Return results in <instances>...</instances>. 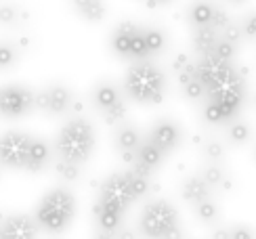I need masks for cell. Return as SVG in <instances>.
I'll list each match as a JSON object with an SVG mask.
<instances>
[{
  "label": "cell",
  "mask_w": 256,
  "mask_h": 239,
  "mask_svg": "<svg viewBox=\"0 0 256 239\" xmlns=\"http://www.w3.org/2000/svg\"><path fill=\"white\" fill-rule=\"evenodd\" d=\"M124 92L128 99L141 105H158L168 92L164 72L152 61H138L128 70L124 78Z\"/></svg>",
  "instance_id": "6da1fadb"
},
{
  "label": "cell",
  "mask_w": 256,
  "mask_h": 239,
  "mask_svg": "<svg viewBox=\"0 0 256 239\" xmlns=\"http://www.w3.org/2000/svg\"><path fill=\"white\" fill-rule=\"evenodd\" d=\"M94 149V128L84 116H74L70 122L59 130L55 140V151L59 160L82 166L88 162Z\"/></svg>",
  "instance_id": "7a4b0ae2"
},
{
  "label": "cell",
  "mask_w": 256,
  "mask_h": 239,
  "mask_svg": "<svg viewBox=\"0 0 256 239\" xmlns=\"http://www.w3.org/2000/svg\"><path fill=\"white\" fill-rule=\"evenodd\" d=\"M138 231L145 239H185L176 208L162 198L145 204L138 218Z\"/></svg>",
  "instance_id": "3957f363"
},
{
  "label": "cell",
  "mask_w": 256,
  "mask_h": 239,
  "mask_svg": "<svg viewBox=\"0 0 256 239\" xmlns=\"http://www.w3.org/2000/svg\"><path fill=\"white\" fill-rule=\"evenodd\" d=\"M74 214H76L74 193L66 187H57L40 200L34 212V222L38 224V229H44L48 233H63L74 220Z\"/></svg>",
  "instance_id": "277c9868"
},
{
  "label": "cell",
  "mask_w": 256,
  "mask_h": 239,
  "mask_svg": "<svg viewBox=\"0 0 256 239\" xmlns=\"http://www.w3.org/2000/svg\"><path fill=\"white\" fill-rule=\"evenodd\" d=\"M132 202L134 200L130 193V182H128V172H114L101 182L97 204L124 214Z\"/></svg>",
  "instance_id": "5b68a950"
},
{
  "label": "cell",
  "mask_w": 256,
  "mask_h": 239,
  "mask_svg": "<svg viewBox=\"0 0 256 239\" xmlns=\"http://www.w3.org/2000/svg\"><path fill=\"white\" fill-rule=\"evenodd\" d=\"M34 110V90L24 84L0 86V118L19 120Z\"/></svg>",
  "instance_id": "8992f818"
},
{
  "label": "cell",
  "mask_w": 256,
  "mask_h": 239,
  "mask_svg": "<svg viewBox=\"0 0 256 239\" xmlns=\"http://www.w3.org/2000/svg\"><path fill=\"white\" fill-rule=\"evenodd\" d=\"M32 138L28 132L8 130L0 136V164L10 170H26Z\"/></svg>",
  "instance_id": "52a82bcc"
},
{
  "label": "cell",
  "mask_w": 256,
  "mask_h": 239,
  "mask_svg": "<svg viewBox=\"0 0 256 239\" xmlns=\"http://www.w3.org/2000/svg\"><path fill=\"white\" fill-rule=\"evenodd\" d=\"M183 128H180L172 118H160L158 122L152 126L147 134V140L154 147H158L164 156L174 154V151L183 143Z\"/></svg>",
  "instance_id": "ba28073f"
},
{
  "label": "cell",
  "mask_w": 256,
  "mask_h": 239,
  "mask_svg": "<svg viewBox=\"0 0 256 239\" xmlns=\"http://www.w3.org/2000/svg\"><path fill=\"white\" fill-rule=\"evenodd\" d=\"M38 224L28 214L0 216V239H36Z\"/></svg>",
  "instance_id": "9c48e42d"
},
{
  "label": "cell",
  "mask_w": 256,
  "mask_h": 239,
  "mask_svg": "<svg viewBox=\"0 0 256 239\" xmlns=\"http://www.w3.org/2000/svg\"><path fill=\"white\" fill-rule=\"evenodd\" d=\"M231 72H233V65L222 63L212 55L200 57V61H196V82L204 86V90L222 82Z\"/></svg>",
  "instance_id": "30bf717a"
},
{
  "label": "cell",
  "mask_w": 256,
  "mask_h": 239,
  "mask_svg": "<svg viewBox=\"0 0 256 239\" xmlns=\"http://www.w3.org/2000/svg\"><path fill=\"white\" fill-rule=\"evenodd\" d=\"M46 94H48V116H63L72 110L74 103V94L66 84H50L46 86Z\"/></svg>",
  "instance_id": "8fae6325"
},
{
  "label": "cell",
  "mask_w": 256,
  "mask_h": 239,
  "mask_svg": "<svg viewBox=\"0 0 256 239\" xmlns=\"http://www.w3.org/2000/svg\"><path fill=\"white\" fill-rule=\"evenodd\" d=\"M212 189L206 187V182L202 180L198 174L194 176H187L183 182H180V198H183L189 206H196L204 200H210L212 198Z\"/></svg>",
  "instance_id": "7c38bea8"
},
{
  "label": "cell",
  "mask_w": 256,
  "mask_h": 239,
  "mask_svg": "<svg viewBox=\"0 0 256 239\" xmlns=\"http://www.w3.org/2000/svg\"><path fill=\"white\" fill-rule=\"evenodd\" d=\"M90 101L94 105V110L103 114V112H108L110 107H114L118 101H122V94L118 90V86H114L112 82H99L92 88Z\"/></svg>",
  "instance_id": "4fadbf2b"
},
{
  "label": "cell",
  "mask_w": 256,
  "mask_h": 239,
  "mask_svg": "<svg viewBox=\"0 0 256 239\" xmlns=\"http://www.w3.org/2000/svg\"><path fill=\"white\" fill-rule=\"evenodd\" d=\"M52 158V151L48 147L46 140H42L38 136L32 138L30 145V154H28V162H26V170L30 172H40L48 166V162Z\"/></svg>",
  "instance_id": "5bb4252c"
},
{
  "label": "cell",
  "mask_w": 256,
  "mask_h": 239,
  "mask_svg": "<svg viewBox=\"0 0 256 239\" xmlns=\"http://www.w3.org/2000/svg\"><path fill=\"white\" fill-rule=\"evenodd\" d=\"M141 132L138 128L132 124L122 122L114 132V145L118 149V154H124V151H136V147L141 145Z\"/></svg>",
  "instance_id": "9a60e30c"
},
{
  "label": "cell",
  "mask_w": 256,
  "mask_h": 239,
  "mask_svg": "<svg viewBox=\"0 0 256 239\" xmlns=\"http://www.w3.org/2000/svg\"><path fill=\"white\" fill-rule=\"evenodd\" d=\"M122 216L124 214L116 212L112 208H105V206H101V204H94V218H97V224H99L101 233L114 235L122 226Z\"/></svg>",
  "instance_id": "2e32d148"
},
{
  "label": "cell",
  "mask_w": 256,
  "mask_h": 239,
  "mask_svg": "<svg viewBox=\"0 0 256 239\" xmlns=\"http://www.w3.org/2000/svg\"><path fill=\"white\" fill-rule=\"evenodd\" d=\"M218 40V32L212 30V28H202V30H194V34H191V44H194V50L196 55L200 57H206L212 52Z\"/></svg>",
  "instance_id": "e0dca14e"
},
{
  "label": "cell",
  "mask_w": 256,
  "mask_h": 239,
  "mask_svg": "<svg viewBox=\"0 0 256 239\" xmlns=\"http://www.w3.org/2000/svg\"><path fill=\"white\" fill-rule=\"evenodd\" d=\"M72 8L76 10L80 19L90 21V24L103 21L105 13H108V6L103 2H97V0H76V2L72 4Z\"/></svg>",
  "instance_id": "ac0fdd59"
},
{
  "label": "cell",
  "mask_w": 256,
  "mask_h": 239,
  "mask_svg": "<svg viewBox=\"0 0 256 239\" xmlns=\"http://www.w3.org/2000/svg\"><path fill=\"white\" fill-rule=\"evenodd\" d=\"M254 136L252 132V126L248 122H244V120H233V122L227 124V143L233 145V147H242L250 143Z\"/></svg>",
  "instance_id": "d6986e66"
},
{
  "label": "cell",
  "mask_w": 256,
  "mask_h": 239,
  "mask_svg": "<svg viewBox=\"0 0 256 239\" xmlns=\"http://www.w3.org/2000/svg\"><path fill=\"white\" fill-rule=\"evenodd\" d=\"M191 208H194V216L198 218V222H202V224L214 226V224L220 222V208H218V204L214 202V198L200 202L196 206H191Z\"/></svg>",
  "instance_id": "ffe728a7"
},
{
  "label": "cell",
  "mask_w": 256,
  "mask_h": 239,
  "mask_svg": "<svg viewBox=\"0 0 256 239\" xmlns=\"http://www.w3.org/2000/svg\"><path fill=\"white\" fill-rule=\"evenodd\" d=\"M134 156H136V162H141L143 166H147L149 170H154V172H156V170L160 168V164L164 162V154H162V151H160L158 147H154L147 138L141 140V145L136 147Z\"/></svg>",
  "instance_id": "44dd1931"
},
{
  "label": "cell",
  "mask_w": 256,
  "mask_h": 239,
  "mask_svg": "<svg viewBox=\"0 0 256 239\" xmlns=\"http://www.w3.org/2000/svg\"><path fill=\"white\" fill-rule=\"evenodd\" d=\"M210 19H212V4L208 2H194L187 8V24L194 30L210 28Z\"/></svg>",
  "instance_id": "7402d4cb"
},
{
  "label": "cell",
  "mask_w": 256,
  "mask_h": 239,
  "mask_svg": "<svg viewBox=\"0 0 256 239\" xmlns=\"http://www.w3.org/2000/svg\"><path fill=\"white\" fill-rule=\"evenodd\" d=\"M202 158L206 160V164H222L227 158V145L220 138L210 136L202 143Z\"/></svg>",
  "instance_id": "603a6c76"
},
{
  "label": "cell",
  "mask_w": 256,
  "mask_h": 239,
  "mask_svg": "<svg viewBox=\"0 0 256 239\" xmlns=\"http://www.w3.org/2000/svg\"><path fill=\"white\" fill-rule=\"evenodd\" d=\"M143 38H145V44H147V50H149V57L154 55H160L166 44H168V36L162 28L158 26H149V28H143Z\"/></svg>",
  "instance_id": "cb8c5ba5"
},
{
  "label": "cell",
  "mask_w": 256,
  "mask_h": 239,
  "mask_svg": "<svg viewBox=\"0 0 256 239\" xmlns=\"http://www.w3.org/2000/svg\"><path fill=\"white\" fill-rule=\"evenodd\" d=\"M198 176L206 182L208 189L216 191L220 187V182L227 178V170H225V166H222V164H206L204 168L200 170Z\"/></svg>",
  "instance_id": "d4e9b609"
},
{
  "label": "cell",
  "mask_w": 256,
  "mask_h": 239,
  "mask_svg": "<svg viewBox=\"0 0 256 239\" xmlns=\"http://www.w3.org/2000/svg\"><path fill=\"white\" fill-rule=\"evenodd\" d=\"M210 55H212V57H216V59L222 61V63L233 65V61H236V57H238V48L233 46V44H229V42H225V40L218 36L216 44H214V48H212Z\"/></svg>",
  "instance_id": "484cf974"
},
{
  "label": "cell",
  "mask_w": 256,
  "mask_h": 239,
  "mask_svg": "<svg viewBox=\"0 0 256 239\" xmlns=\"http://www.w3.org/2000/svg\"><path fill=\"white\" fill-rule=\"evenodd\" d=\"M128 59H134L136 63L138 61H147L149 59V50H147V44H145V38H143V28L136 32V34L130 38V55Z\"/></svg>",
  "instance_id": "4316f807"
},
{
  "label": "cell",
  "mask_w": 256,
  "mask_h": 239,
  "mask_svg": "<svg viewBox=\"0 0 256 239\" xmlns=\"http://www.w3.org/2000/svg\"><path fill=\"white\" fill-rule=\"evenodd\" d=\"M55 172H57V176L63 182H76L80 178V174H82L80 166L70 164V162H63V160H57L55 162Z\"/></svg>",
  "instance_id": "83f0119b"
},
{
  "label": "cell",
  "mask_w": 256,
  "mask_h": 239,
  "mask_svg": "<svg viewBox=\"0 0 256 239\" xmlns=\"http://www.w3.org/2000/svg\"><path fill=\"white\" fill-rule=\"evenodd\" d=\"M126 114H128V105H126V101L122 99V101H118L114 107H110L108 112H103L101 116H103V122L108 124V126H116V124H122L124 122V118H126Z\"/></svg>",
  "instance_id": "f1b7e54d"
},
{
  "label": "cell",
  "mask_w": 256,
  "mask_h": 239,
  "mask_svg": "<svg viewBox=\"0 0 256 239\" xmlns=\"http://www.w3.org/2000/svg\"><path fill=\"white\" fill-rule=\"evenodd\" d=\"M218 36L225 40V42H229V44H233L236 48H240V46L244 44V40H246V38H244V32H242L240 21H229L227 28L222 30Z\"/></svg>",
  "instance_id": "f546056e"
},
{
  "label": "cell",
  "mask_w": 256,
  "mask_h": 239,
  "mask_svg": "<svg viewBox=\"0 0 256 239\" xmlns=\"http://www.w3.org/2000/svg\"><path fill=\"white\" fill-rule=\"evenodd\" d=\"M128 172V182H130V193H132V200H141L145 198V195L149 193V189H152V180L149 178H141V176H136L132 174L130 170H126Z\"/></svg>",
  "instance_id": "4dcf8cb0"
},
{
  "label": "cell",
  "mask_w": 256,
  "mask_h": 239,
  "mask_svg": "<svg viewBox=\"0 0 256 239\" xmlns=\"http://www.w3.org/2000/svg\"><path fill=\"white\" fill-rule=\"evenodd\" d=\"M229 21H231V17H229V13H227L225 6L212 4V19H210V28H212V30H216L218 34H220V32L227 28Z\"/></svg>",
  "instance_id": "1f68e13d"
},
{
  "label": "cell",
  "mask_w": 256,
  "mask_h": 239,
  "mask_svg": "<svg viewBox=\"0 0 256 239\" xmlns=\"http://www.w3.org/2000/svg\"><path fill=\"white\" fill-rule=\"evenodd\" d=\"M130 38L132 36H122V34H112V50L116 52L118 57L122 59H128V55H130Z\"/></svg>",
  "instance_id": "d6a6232c"
},
{
  "label": "cell",
  "mask_w": 256,
  "mask_h": 239,
  "mask_svg": "<svg viewBox=\"0 0 256 239\" xmlns=\"http://www.w3.org/2000/svg\"><path fill=\"white\" fill-rule=\"evenodd\" d=\"M17 61V48L8 42H0V70L13 68Z\"/></svg>",
  "instance_id": "836d02e7"
},
{
  "label": "cell",
  "mask_w": 256,
  "mask_h": 239,
  "mask_svg": "<svg viewBox=\"0 0 256 239\" xmlns=\"http://www.w3.org/2000/svg\"><path fill=\"white\" fill-rule=\"evenodd\" d=\"M229 239H256V229L246 222H236L229 226Z\"/></svg>",
  "instance_id": "e575fe53"
},
{
  "label": "cell",
  "mask_w": 256,
  "mask_h": 239,
  "mask_svg": "<svg viewBox=\"0 0 256 239\" xmlns=\"http://www.w3.org/2000/svg\"><path fill=\"white\" fill-rule=\"evenodd\" d=\"M180 90H183V96H185L189 103H198V101H202V99L206 96L204 86H202L200 82H196V80H194V82H189L187 86H183Z\"/></svg>",
  "instance_id": "d590c367"
},
{
  "label": "cell",
  "mask_w": 256,
  "mask_h": 239,
  "mask_svg": "<svg viewBox=\"0 0 256 239\" xmlns=\"http://www.w3.org/2000/svg\"><path fill=\"white\" fill-rule=\"evenodd\" d=\"M240 26H242V32H244V38L256 40V10H250V13L244 15Z\"/></svg>",
  "instance_id": "8d00e7d4"
},
{
  "label": "cell",
  "mask_w": 256,
  "mask_h": 239,
  "mask_svg": "<svg viewBox=\"0 0 256 239\" xmlns=\"http://www.w3.org/2000/svg\"><path fill=\"white\" fill-rule=\"evenodd\" d=\"M21 15V8H17L15 4H0V24L2 26H10L19 21Z\"/></svg>",
  "instance_id": "74e56055"
},
{
  "label": "cell",
  "mask_w": 256,
  "mask_h": 239,
  "mask_svg": "<svg viewBox=\"0 0 256 239\" xmlns=\"http://www.w3.org/2000/svg\"><path fill=\"white\" fill-rule=\"evenodd\" d=\"M189 63H191V57L187 55V52H176V55L172 57V61H170V72H172V74H180Z\"/></svg>",
  "instance_id": "f35d334b"
},
{
  "label": "cell",
  "mask_w": 256,
  "mask_h": 239,
  "mask_svg": "<svg viewBox=\"0 0 256 239\" xmlns=\"http://www.w3.org/2000/svg\"><path fill=\"white\" fill-rule=\"evenodd\" d=\"M141 30V26L138 24H134V21H130V19H124V21H120L118 26H116V34H122V36H134L136 32Z\"/></svg>",
  "instance_id": "ab89813d"
},
{
  "label": "cell",
  "mask_w": 256,
  "mask_h": 239,
  "mask_svg": "<svg viewBox=\"0 0 256 239\" xmlns=\"http://www.w3.org/2000/svg\"><path fill=\"white\" fill-rule=\"evenodd\" d=\"M176 80H178V84H180V88H183V86H187L189 82H194V80H196V61H191L183 72L176 74Z\"/></svg>",
  "instance_id": "60d3db41"
},
{
  "label": "cell",
  "mask_w": 256,
  "mask_h": 239,
  "mask_svg": "<svg viewBox=\"0 0 256 239\" xmlns=\"http://www.w3.org/2000/svg\"><path fill=\"white\" fill-rule=\"evenodd\" d=\"M210 239H229V224H214L210 231Z\"/></svg>",
  "instance_id": "b9f144b4"
},
{
  "label": "cell",
  "mask_w": 256,
  "mask_h": 239,
  "mask_svg": "<svg viewBox=\"0 0 256 239\" xmlns=\"http://www.w3.org/2000/svg\"><path fill=\"white\" fill-rule=\"evenodd\" d=\"M114 239H136V233L132 231V229H128V226H120V229L118 231H116L114 235H112Z\"/></svg>",
  "instance_id": "7bdbcfd3"
},
{
  "label": "cell",
  "mask_w": 256,
  "mask_h": 239,
  "mask_svg": "<svg viewBox=\"0 0 256 239\" xmlns=\"http://www.w3.org/2000/svg\"><path fill=\"white\" fill-rule=\"evenodd\" d=\"M231 189H233V180H231V178L227 176L225 180H222V182H220V187H218L216 191H222V193H227V191H231Z\"/></svg>",
  "instance_id": "ee69618b"
},
{
  "label": "cell",
  "mask_w": 256,
  "mask_h": 239,
  "mask_svg": "<svg viewBox=\"0 0 256 239\" xmlns=\"http://www.w3.org/2000/svg\"><path fill=\"white\" fill-rule=\"evenodd\" d=\"M97 239H114V237H112V235H108V233H99V235H97Z\"/></svg>",
  "instance_id": "f6af8a7d"
},
{
  "label": "cell",
  "mask_w": 256,
  "mask_h": 239,
  "mask_svg": "<svg viewBox=\"0 0 256 239\" xmlns=\"http://www.w3.org/2000/svg\"><path fill=\"white\" fill-rule=\"evenodd\" d=\"M250 103H252V107H254V110H256V92L252 94V101H250Z\"/></svg>",
  "instance_id": "bcb514c9"
},
{
  "label": "cell",
  "mask_w": 256,
  "mask_h": 239,
  "mask_svg": "<svg viewBox=\"0 0 256 239\" xmlns=\"http://www.w3.org/2000/svg\"><path fill=\"white\" fill-rule=\"evenodd\" d=\"M252 156H254V160H256V147H254V151H252Z\"/></svg>",
  "instance_id": "7dc6e473"
}]
</instances>
